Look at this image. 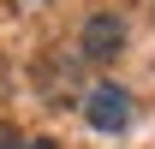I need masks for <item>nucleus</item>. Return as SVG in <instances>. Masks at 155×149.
Segmentation results:
<instances>
[{"instance_id":"f257e3e1","label":"nucleus","mask_w":155,"mask_h":149,"mask_svg":"<svg viewBox=\"0 0 155 149\" xmlns=\"http://www.w3.org/2000/svg\"><path fill=\"white\" fill-rule=\"evenodd\" d=\"M84 119H90V131H101V137H119V131H131L137 101H131V90H125V84L101 78L96 90L84 95Z\"/></svg>"},{"instance_id":"f03ea898","label":"nucleus","mask_w":155,"mask_h":149,"mask_svg":"<svg viewBox=\"0 0 155 149\" xmlns=\"http://www.w3.org/2000/svg\"><path fill=\"white\" fill-rule=\"evenodd\" d=\"M119 48H125V18L119 12H90L84 18V60L90 66H107Z\"/></svg>"}]
</instances>
